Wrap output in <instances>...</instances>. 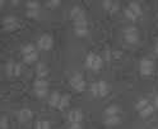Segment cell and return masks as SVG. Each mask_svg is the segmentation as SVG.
I'll return each mask as SVG.
<instances>
[{
    "label": "cell",
    "mask_w": 158,
    "mask_h": 129,
    "mask_svg": "<svg viewBox=\"0 0 158 129\" xmlns=\"http://www.w3.org/2000/svg\"><path fill=\"white\" fill-rule=\"evenodd\" d=\"M26 8H27V10H37V9H40V3L36 2V0L27 2L26 3Z\"/></svg>",
    "instance_id": "obj_26"
},
{
    "label": "cell",
    "mask_w": 158,
    "mask_h": 129,
    "mask_svg": "<svg viewBox=\"0 0 158 129\" xmlns=\"http://www.w3.org/2000/svg\"><path fill=\"white\" fill-rule=\"evenodd\" d=\"M103 123H105V125H107V127H115V125H117V124L121 123V118H120V115L106 116L105 120H103Z\"/></svg>",
    "instance_id": "obj_15"
},
{
    "label": "cell",
    "mask_w": 158,
    "mask_h": 129,
    "mask_svg": "<svg viewBox=\"0 0 158 129\" xmlns=\"http://www.w3.org/2000/svg\"><path fill=\"white\" fill-rule=\"evenodd\" d=\"M120 114V108L117 105H108L105 109V115L106 116H114V115H118Z\"/></svg>",
    "instance_id": "obj_19"
},
{
    "label": "cell",
    "mask_w": 158,
    "mask_h": 129,
    "mask_svg": "<svg viewBox=\"0 0 158 129\" xmlns=\"http://www.w3.org/2000/svg\"><path fill=\"white\" fill-rule=\"evenodd\" d=\"M154 53L156 55H158V42L156 43V46H154Z\"/></svg>",
    "instance_id": "obj_34"
},
{
    "label": "cell",
    "mask_w": 158,
    "mask_h": 129,
    "mask_svg": "<svg viewBox=\"0 0 158 129\" xmlns=\"http://www.w3.org/2000/svg\"><path fill=\"white\" fill-rule=\"evenodd\" d=\"M156 70V62L151 58H143L139 62V71L142 76H151Z\"/></svg>",
    "instance_id": "obj_4"
},
{
    "label": "cell",
    "mask_w": 158,
    "mask_h": 129,
    "mask_svg": "<svg viewBox=\"0 0 158 129\" xmlns=\"http://www.w3.org/2000/svg\"><path fill=\"white\" fill-rule=\"evenodd\" d=\"M102 6L106 12L108 13H116L118 12V9H120V4L117 2H110V0H106V2L102 3Z\"/></svg>",
    "instance_id": "obj_13"
},
{
    "label": "cell",
    "mask_w": 158,
    "mask_h": 129,
    "mask_svg": "<svg viewBox=\"0 0 158 129\" xmlns=\"http://www.w3.org/2000/svg\"><path fill=\"white\" fill-rule=\"evenodd\" d=\"M40 14H41V10H40V9H37V10H26V15L28 18L37 19L40 17Z\"/></svg>",
    "instance_id": "obj_29"
},
{
    "label": "cell",
    "mask_w": 158,
    "mask_h": 129,
    "mask_svg": "<svg viewBox=\"0 0 158 129\" xmlns=\"http://www.w3.org/2000/svg\"><path fill=\"white\" fill-rule=\"evenodd\" d=\"M38 59V52H33V53H29V55H24L23 56V61L28 65L35 63Z\"/></svg>",
    "instance_id": "obj_22"
},
{
    "label": "cell",
    "mask_w": 158,
    "mask_h": 129,
    "mask_svg": "<svg viewBox=\"0 0 158 129\" xmlns=\"http://www.w3.org/2000/svg\"><path fill=\"white\" fill-rule=\"evenodd\" d=\"M70 104V96L69 95H61V99H60V103L57 105V109H60V110H64L66 109Z\"/></svg>",
    "instance_id": "obj_21"
},
{
    "label": "cell",
    "mask_w": 158,
    "mask_h": 129,
    "mask_svg": "<svg viewBox=\"0 0 158 129\" xmlns=\"http://www.w3.org/2000/svg\"><path fill=\"white\" fill-rule=\"evenodd\" d=\"M152 129H158V127H154V128H152Z\"/></svg>",
    "instance_id": "obj_35"
},
{
    "label": "cell",
    "mask_w": 158,
    "mask_h": 129,
    "mask_svg": "<svg viewBox=\"0 0 158 129\" xmlns=\"http://www.w3.org/2000/svg\"><path fill=\"white\" fill-rule=\"evenodd\" d=\"M8 125H9L8 118L5 115L2 116V119H0V129H8Z\"/></svg>",
    "instance_id": "obj_30"
},
{
    "label": "cell",
    "mask_w": 158,
    "mask_h": 129,
    "mask_svg": "<svg viewBox=\"0 0 158 129\" xmlns=\"http://www.w3.org/2000/svg\"><path fill=\"white\" fill-rule=\"evenodd\" d=\"M3 27H4L5 31H8V32L15 31V29L19 27L18 18L14 17V15H6V17L3 19Z\"/></svg>",
    "instance_id": "obj_9"
},
{
    "label": "cell",
    "mask_w": 158,
    "mask_h": 129,
    "mask_svg": "<svg viewBox=\"0 0 158 129\" xmlns=\"http://www.w3.org/2000/svg\"><path fill=\"white\" fill-rule=\"evenodd\" d=\"M35 89H48V81L46 78H37L33 82V90Z\"/></svg>",
    "instance_id": "obj_23"
},
{
    "label": "cell",
    "mask_w": 158,
    "mask_h": 129,
    "mask_svg": "<svg viewBox=\"0 0 158 129\" xmlns=\"http://www.w3.org/2000/svg\"><path fill=\"white\" fill-rule=\"evenodd\" d=\"M60 99H61V95L57 91H54L50 96H48V105L51 108H57L59 103H60Z\"/></svg>",
    "instance_id": "obj_16"
},
{
    "label": "cell",
    "mask_w": 158,
    "mask_h": 129,
    "mask_svg": "<svg viewBox=\"0 0 158 129\" xmlns=\"http://www.w3.org/2000/svg\"><path fill=\"white\" fill-rule=\"evenodd\" d=\"M69 129H83V127H82V123H74V124H70Z\"/></svg>",
    "instance_id": "obj_32"
},
{
    "label": "cell",
    "mask_w": 158,
    "mask_h": 129,
    "mask_svg": "<svg viewBox=\"0 0 158 129\" xmlns=\"http://www.w3.org/2000/svg\"><path fill=\"white\" fill-rule=\"evenodd\" d=\"M83 119H84V113L81 110V109H73V110H70L68 114V122L70 124L82 123Z\"/></svg>",
    "instance_id": "obj_10"
},
{
    "label": "cell",
    "mask_w": 158,
    "mask_h": 129,
    "mask_svg": "<svg viewBox=\"0 0 158 129\" xmlns=\"http://www.w3.org/2000/svg\"><path fill=\"white\" fill-rule=\"evenodd\" d=\"M153 105H154L156 109H158V95H156L154 99H153Z\"/></svg>",
    "instance_id": "obj_33"
},
{
    "label": "cell",
    "mask_w": 158,
    "mask_h": 129,
    "mask_svg": "<svg viewBox=\"0 0 158 129\" xmlns=\"http://www.w3.org/2000/svg\"><path fill=\"white\" fill-rule=\"evenodd\" d=\"M84 63H85L87 68H89L92 71H98V70H101L103 66V59L100 55H97L94 52H89L85 56Z\"/></svg>",
    "instance_id": "obj_1"
},
{
    "label": "cell",
    "mask_w": 158,
    "mask_h": 129,
    "mask_svg": "<svg viewBox=\"0 0 158 129\" xmlns=\"http://www.w3.org/2000/svg\"><path fill=\"white\" fill-rule=\"evenodd\" d=\"M154 112H156V108H154V105L151 103L148 106H145V108L143 109V110H140V112H139V116H140V118H143V119H145V118H148V116H151Z\"/></svg>",
    "instance_id": "obj_17"
},
{
    "label": "cell",
    "mask_w": 158,
    "mask_h": 129,
    "mask_svg": "<svg viewBox=\"0 0 158 129\" xmlns=\"http://www.w3.org/2000/svg\"><path fill=\"white\" fill-rule=\"evenodd\" d=\"M36 129H51V124L47 120H38L36 124Z\"/></svg>",
    "instance_id": "obj_27"
},
{
    "label": "cell",
    "mask_w": 158,
    "mask_h": 129,
    "mask_svg": "<svg viewBox=\"0 0 158 129\" xmlns=\"http://www.w3.org/2000/svg\"><path fill=\"white\" fill-rule=\"evenodd\" d=\"M74 33L79 38H84L89 34V29H88V21L83 19V21L74 22Z\"/></svg>",
    "instance_id": "obj_7"
},
{
    "label": "cell",
    "mask_w": 158,
    "mask_h": 129,
    "mask_svg": "<svg viewBox=\"0 0 158 129\" xmlns=\"http://www.w3.org/2000/svg\"><path fill=\"white\" fill-rule=\"evenodd\" d=\"M46 5L50 9H55L60 5V2H59V0H51V2H46Z\"/></svg>",
    "instance_id": "obj_31"
},
{
    "label": "cell",
    "mask_w": 158,
    "mask_h": 129,
    "mask_svg": "<svg viewBox=\"0 0 158 129\" xmlns=\"http://www.w3.org/2000/svg\"><path fill=\"white\" fill-rule=\"evenodd\" d=\"M89 91H91V95L94 97H105L110 93V86H108L106 81L101 80V81L93 82L89 87Z\"/></svg>",
    "instance_id": "obj_2"
},
{
    "label": "cell",
    "mask_w": 158,
    "mask_h": 129,
    "mask_svg": "<svg viewBox=\"0 0 158 129\" xmlns=\"http://www.w3.org/2000/svg\"><path fill=\"white\" fill-rule=\"evenodd\" d=\"M5 72L9 77H17V76H21L22 72H23V67L22 65H19L17 62H8L6 66H5Z\"/></svg>",
    "instance_id": "obj_8"
},
{
    "label": "cell",
    "mask_w": 158,
    "mask_h": 129,
    "mask_svg": "<svg viewBox=\"0 0 158 129\" xmlns=\"http://www.w3.org/2000/svg\"><path fill=\"white\" fill-rule=\"evenodd\" d=\"M149 104H151V101L148 100L147 97H140L139 100L136 101V104H135V109H136V112L139 113L140 110H143V109H144L145 106H148Z\"/></svg>",
    "instance_id": "obj_20"
},
{
    "label": "cell",
    "mask_w": 158,
    "mask_h": 129,
    "mask_svg": "<svg viewBox=\"0 0 158 129\" xmlns=\"http://www.w3.org/2000/svg\"><path fill=\"white\" fill-rule=\"evenodd\" d=\"M17 118H18V120L21 123H27L29 120H32L33 112L31 110V109H28V108H23L17 113Z\"/></svg>",
    "instance_id": "obj_12"
},
{
    "label": "cell",
    "mask_w": 158,
    "mask_h": 129,
    "mask_svg": "<svg viewBox=\"0 0 158 129\" xmlns=\"http://www.w3.org/2000/svg\"><path fill=\"white\" fill-rule=\"evenodd\" d=\"M69 17H70V19L73 22L83 21V19H85V12L79 5H74L70 9V12H69Z\"/></svg>",
    "instance_id": "obj_11"
},
{
    "label": "cell",
    "mask_w": 158,
    "mask_h": 129,
    "mask_svg": "<svg viewBox=\"0 0 158 129\" xmlns=\"http://www.w3.org/2000/svg\"><path fill=\"white\" fill-rule=\"evenodd\" d=\"M127 8H129V9H130V10H131L134 14H136L138 17H140V15L143 14L142 5H140L139 3H136V2H131V3H129V5H127Z\"/></svg>",
    "instance_id": "obj_18"
},
{
    "label": "cell",
    "mask_w": 158,
    "mask_h": 129,
    "mask_svg": "<svg viewBox=\"0 0 158 129\" xmlns=\"http://www.w3.org/2000/svg\"><path fill=\"white\" fill-rule=\"evenodd\" d=\"M124 14H125V17H126L127 19H129V21H131V22H135L136 19L139 18V17H138L136 14H134V13L130 10L129 8H126V9H125V10H124Z\"/></svg>",
    "instance_id": "obj_28"
},
{
    "label": "cell",
    "mask_w": 158,
    "mask_h": 129,
    "mask_svg": "<svg viewBox=\"0 0 158 129\" xmlns=\"http://www.w3.org/2000/svg\"><path fill=\"white\" fill-rule=\"evenodd\" d=\"M124 39L129 44H136L139 42V32L135 27H126L124 29Z\"/></svg>",
    "instance_id": "obj_5"
},
{
    "label": "cell",
    "mask_w": 158,
    "mask_h": 129,
    "mask_svg": "<svg viewBox=\"0 0 158 129\" xmlns=\"http://www.w3.org/2000/svg\"><path fill=\"white\" fill-rule=\"evenodd\" d=\"M54 46V38L50 34H42L37 39V48L40 51H50Z\"/></svg>",
    "instance_id": "obj_6"
},
{
    "label": "cell",
    "mask_w": 158,
    "mask_h": 129,
    "mask_svg": "<svg viewBox=\"0 0 158 129\" xmlns=\"http://www.w3.org/2000/svg\"><path fill=\"white\" fill-rule=\"evenodd\" d=\"M21 52H22V55L24 56V55H29V53H33V52H37V48L33 46V44H26L22 49H21Z\"/></svg>",
    "instance_id": "obj_24"
},
{
    "label": "cell",
    "mask_w": 158,
    "mask_h": 129,
    "mask_svg": "<svg viewBox=\"0 0 158 129\" xmlns=\"http://www.w3.org/2000/svg\"><path fill=\"white\" fill-rule=\"evenodd\" d=\"M69 84L78 93H83L87 89V84L83 78V75L79 72H74L70 77H69Z\"/></svg>",
    "instance_id": "obj_3"
},
{
    "label": "cell",
    "mask_w": 158,
    "mask_h": 129,
    "mask_svg": "<svg viewBox=\"0 0 158 129\" xmlns=\"http://www.w3.org/2000/svg\"><path fill=\"white\" fill-rule=\"evenodd\" d=\"M33 91L38 99H45L48 95V89H35Z\"/></svg>",
    "instance_id": "obj_25"
},
{
    "label": "cell",
    "mask_w": 158,
    "mask_h": 129,
    "mask_svg": "<svg viewBox=\"0 0 158 129\" xmlns=\"http://www.w3.org/2000/svg\"><path fill=\"white\" fill-rule=\"evenodd\" d=\"M48 72H50V70H48V67L45 63H42V62L37 63V66H36V75H37L38 78L47 77L48 76Z\"/></svg>",
    "instance_id": "obj_14"
}]
</instances>
